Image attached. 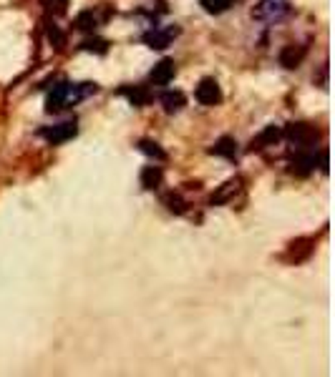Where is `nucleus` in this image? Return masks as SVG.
<instances>
[{
    "label": "nucleus",
    "instance_id": "f03ea898",
    "mask_svg": "<svg viewBox=\"0 0 335 377\" xmlns=\"http://www.w3.org/2000/svg\"><path fill=\"white\" fill-rule=\"evenodd\" d=\"M285 139H288L297 151H303V148H310L312 144L318 141V131L312 129L310 123L295 121V123H288V129H285Z\"/></svg>",
    "mask_w": 335,
    "mask_h": 377
},
{
    "label": "nucleus",
    "instance_id": "20e7f679",
    "mask_svg": "<svg viewBox=\"0 0 335 377\" xmlns=\"http://www.w3.org/2000/svg\"><path fill=\"white\" fill-rule=\"evenodd\" d=\"M179 36V25H169V28H151L141 36V40L147 43L149 48H156V51H162L172 43L174 38Z\"/></svg>",
    "mask_w": 335,
    "mask_h": 377
},
{
    "label": "nucleus",
    "instance_id": "aec40b11",
    "mask_svg": "<svg viewBox=\"0 0 335 377\" xmlns=\"http://www.w3.org/2000/svg\"><path fill=\"white\" fill-rule=\"evenodd\" d=\"M164 204H166V209L174 211V214H184V211H187V204H184V199H182L179 194H169V196H164Z\"/></svg>",
    "mask_w": 335,
    "mask_h": 377
},
{
    "label": "nucleus",
    "instance_id": "f257e3e1",
    "mask_svg": "<svg viewBox=\"0 0 335 377\" xmlns=\"http://www.w3.org/2000/svg\"><path fill=\"white\" fill-rule=\"evenodd\" d=\"M96 91L94 83H58L53 91L48 93L46 99V111H63V108L76 106L78 101H84L86 96Z\"/></svg>",
    "mask_w": 335,
    "mask_h": 377
},
{
    "label": "nucleus",
    "instance_id": "a211bd4d",
    "mask_svg": "<svg viewBox=\"0 0 335 377\" xmlns=\"http://www.w3.org/2000/svg\"><path fill=\"white\" fill-rule=\"evenodd\" d=\"M234 3H237V0H202V8L207 10V13H212V16H219V13L232 8Z\"/></svg>",
    "mask_w": 335,
    "mask_h": 377
},
{
    "label": "nucleus",
    "instance_id": "6e6552de",
    "mask_svg": "<svg viewBox=\"0 0 335 377\" xmlns=\"http://www.w3.org/2000/svg\"><path fill=\"white\" fill-rule=\"evenodd\" d=\"M174 73H177V68H174V61L164 58V61H159L154 68H151L149 78H151V83H156V86H166L174 78Z\"/></svg>",
    "mask_w": 335,
    "mask_h": 377
},
{
    "label": "nucleus",
    "instance_id": "7ed1b4c3",
    "mask_svg": "<svg viewBox=\"0 0 335 377\" xmlns=\"http://www.w3.org/2000/svg\"><path fill=\"white\" fill-rule=\"evenodd\" d=\"M290 16V3L288 0H262L258 8L252 10V18L265 21V23H277L282 18Z\"/></svg>",
    "mask_w": 335,
    "mask_h": 377
},
{
    "label": "nucleus",
    "instance_id": "4468645a",
    "mask_svg": "<svg viewBox=\"0 0 335 377\" xmlns=\"http://www.w3.org/2000/svg\"><path fill=\"white\" fill-rule=\"evenodd\" d=\"M99 25H101V18H99V13H94V10H84V13H78V18H76V28H78V31L94 33Z\"/></svg>",
    "mask_w": 335,
    "mask_h": 377
},
{
    "label": "nucleus",
    "instance_id": "6ab92c4d",
    "mask_svg": "<svg viewBox=\"0 0 335 377\" xmlns=\"http://www.w3.org/2000/svg\"><path fill=\"white\" fill-rule=\"evenodd\" d=\"M81 48H84V51H88V53L103 55L106 51H109V43H106V40H101V38H88V40H84V43H81Z\"/></svg>",
    "mask_w": 335,
    "mask_h": 377
},
{
    "label": "nucleus",
    "instance_id": "dca6fc26",
    "mask_svg": "<svg viewBox=\"0 0 335 377\" xmlns=\"http://www.w3.org/2000/svg\"><path fill=\"white\" fill-rule=\"evenodd\" d=\"M162 179L164 174L159 166H144V169H141V186H144V189H156V186L162 184Z\"/></svg>",
    "mask_w": 335,
    "mask_h": 377
},
{
    "label": "nucleus",
    "instance_id": "2eb2a0df",
    "mask_svg": "<svg viewBox=\"0 0 335 377\" xmlns=\"http://www.w3.org/2000/svg\"><path fill=\"white\" fill-rule=\"evenodd\" d=\"M126 99L132 101L134 106H147L149 101H151V93L147 91V86H134V88H121Z\"/></svg>",
    "mask_w": 335,
    "mask_h": 377
},
{
    "label": "nucleus",
    "instance_id": "9b49d317",
    "mask_svg": "<svg viewBox=\"0 0 335 377\" xmlns=\"http://www.w3.org/2000/svg\"><path fill=\"white\" fill-rule=\"evenodd\" d=\"M240 189H242V181H240V179H229L227 184H222V189H217V192L212 194L210 201H212V204H227V201L232 199V196L240 192Z\"/></svg>",
    "mask_w": 335,
    "mask_h": 377
},
{
    "label": "nucleus",
    "instance_id": "f3484780",
    "mask_svg": "<svg viewBox=\"0 0 335 377\" xmlns=\"http://www.w3.org/2000/svg\"><path fill=\"white\" fill-rule=\"evenodd\" d=\"M139 151L141 154H147L149 159H154V161H164V159H166V151H164L156 141H149V139L139 141Z\"/></svg>",
    "mask_w": 335,
    "mask_h": 377
},
{
    "label": "nucleus",
    "instance_id": "9d476101",
    "mask_svg": "<svg viewBox=\"0 0 335 377\" xmlns=\"http://www.w3.org/2000/svg\"><path fill=\"white\" fill-rule=\"evenodd\" d=\"M305 53H308V48L305 46H285L280 51V66H285V68H297L300 63H303Z\"/></svg>",
    "mask_w": 335,
    "mask_h": 377
},
{
    "label": "nucleus",
    "instance_id": "412c9836",
    "mask_svg": "<svg viewBox=\"0 0 335 377\" xmlns=\"http://www.w3.org/2000/svg\"><path fill=\"white\" fill-rule=\"evenodd\" d=\"M43 5L51 16H63L66 8H69V0H43Z\"/></svg>",
    "mask_w": 335,
    "mask_h": 377
},
{
    "label": "nucleus",
    "instance_id": "39448f33",
    "mask_svg": "<svg viewBox=\"0 0 335 377\" xmlns=\"http://www.w3.org/2000/svg\"><path fill=\"white\" fill-rule=\"evenodd\" d=\"M76 133H78L76 121H63V123H55V126L40 129V136L46 141H51V144H66V141H71Z\"/></svg>",
    "mask_w": 335,
    "mask_h": 377
},
{
    "label": "nucleus",
    "instance_id": "1a4fd4ad",
    "mask_svg": "<svg viewBox=\"0 0 335 377\" xmlns=\"http://www.w3.org/2000/svg\"><path fill=\"white\" fill-rule=\"evenodd\" d=\"M315 169V156L308 154V151H297L295 159L290 161V174H295V177H308L310 171Z\"/></svg>",
    "mask_w": 335,
    "mask_h": 377
},
{
    "label": "nucleus",
    "instance_id": "0eeeda50",
    "mask_svg": "<svg viewBox=\"0 0 335 377\" xmlns=\"http://www.w3.org/2000/svg\"><path fill=\"white\" fill-rule=\"evenodd\" d=\"M280 136H282V131L277 126H265L255 139L249 141V151H262V148H267V146H275V144L280 141Z\"/></svg>",
    "mask_w": 335,
    "mask_h": 377
},
{
    "label": "nucleus",
    "instance_id": "423d86ee",
    "mask_svg": "<svg viewBox=\"0 0 335 377\" xmlns=\"http://www.w3.org/2000/svg\"><path fill=\"white\" fill-rule=\"evenodd\" d=\"M195 99L202 103V106H217L219 101H222V91H219V83L214 78H202L199 86H197L195 91Z\"/></svg>",
    "mask_w": 335,
    "mask_h": 377
},
{
    "label": "nucleus",
    "instance_id": "4be33fe9",
    "mask_svg": "<svg viewBox=\"0 0 335 377\" xmlns=\"http://www.w3.org/2000/svg\"><path fill=\"white\" fill-rule=\"evenodd\" d=\"M46 33H48V40H51L55 48H63L66 38H63V33H61V28H58V25H55V23H48L46 25Z\"/></svg>",
    "mask_w": 335,
    "mask_h": 377
},
{
    "label": "nucleus",
    "instance_id": "ddd939ff",
    "mask_svg": "<svg viewBox=\"0 0 335 377\" xmlns=\"http://www.w3.org/2000/svg\"><path fill=\"white\" fill-rule=\"evenodd\" d=\"M210 154L225 156V159H234V156H237V141H234L232 136H222V139L214 141V146L210 148Z\"/></svg>",
    "mask_w": 335,
    "mask_h": 377
},
{
    "label": "nucleus",
    "instance_id": "f8f14e48",
    "mask_svg": "<svg viewBox=\"0 0 335 377\" xmlns=\"http://www.w3.org/2000/svg\"><path fill=\"white\" fill-rule=\"evenodd\" d=\"M162 106L166 114H177V111H182L184 108V103H187V99H184V93L182 91H166L162 93Z\"/></svg>",
    "mask_w": 335,
    "mask_h": 377
}]
</instances>
